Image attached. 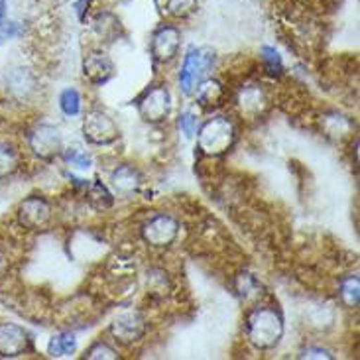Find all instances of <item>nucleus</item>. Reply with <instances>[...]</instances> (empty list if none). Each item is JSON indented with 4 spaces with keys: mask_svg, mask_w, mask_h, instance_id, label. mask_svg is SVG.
I'll list each match as a JSON object with an SVG mask.
<instances>
[{
    "mask_svg": "<svg viewBox=\"0 0 360 360\" xmlns=\"http://www.w3.org/2000/svg\"><path fill=\"white\" fill-rule=\"evenodd\" d=\"M283 315L272 305H254L244 319L246 341L256 351H272L283 339Z\"/></svg>",
    "mask_w": 360,
    "mask_h": 360,
    "instance_id": "nucleus-1",
    "label": "nucleus"
},
{
    "mask_svg": "<svg viewBox=\"0 0 360 360\" xmlns=\"http://www.w3.org/2000/svg\"><path fill=\"white\" fill-rule=\"evenodd\" d=\"M236 144V127L229 117L209 118L197 128V150L201 156L223 158Z\"/></svg>",
    "mask_w": 360,
    "mask_h": 360,
    "instance_id": "nucleus-2",
    "label": "nucleus"
},
{
    "mask_svg": "<svg viewBox=\"0 0 360 360\" xmlns=\"http://www.w3.org/2000/svg\"><path fill=\"white\" fill-rule=\"evenodd\" d=\"M214 53L211 49L203 48H189L185 53L184 63L177 75V83H179V91L184 95H193L197 85L207 79L209 69L213 68Z\"/></svg>",
    "mask_w": 360,
    "mask_h": 360,
    "instance_id": "nucleus-3",
    "label": "nucleus"
},
{
    "mask_svg": "<svg viewBox=\"0 0 360 360\" xmlns=\"http://www.w3.org/2000/svg\"><path fill=\"white\" fill-rule=\"evenodd\" d=\"M140 118L148 124H162L172 115V93L166 83H154L136 98Z\"/></svg>",
    "mask_w": 360,
    "mask_h": 360,
    "instance_id": "nucleus-4",
    "label": "nucleus"
},
{
    "mask_svg": "<svg viewBox=\"0 0 360 360\" xmlns=\"http://www.w3.org/2000/svg\"><path fill=\"white\" fill-rule=\"evenodd\" d=\"M30 152L41 162H51L63 152V136L61 130L49 122H38L30 128L26 134Z\"/></svg>",
    "mask_w": 360,
    "mask_h": 360,
    "instance_id": "nucleus-5",
    "label": "nucleus"
},
{
    "mask_svg": "<svg viewBox=\"0 0 360 360\" xmlns=\"http://www.w3.org/2000/svg\"><path fill=\"white\" fill-rule=\"evenodd\" d=\"M83 138L93 146H110L120 138V128L115 118L101 108H91L83 118Z\"/></svg>",
    "mask_w": 360,
    "mask_h": 360,
    "instance_id": "nucleus-6",
    "label": "nucleus"
},
{
    "mask_svg": "<svg viewBox=\"0 0 360 360\" xmlns=\"http://www.w3.org/2000/svg\"><path fill=\"white\" fill-rule=\"evenodd\" d=\"M140 236L152 248H169L179 236V223L172 214H152L140 226Z\"/></svg>",
    "mask_w": 360,
    "mask_h": 360,
    "instance_id": "nucleus-7",
    "label": "nucleus"
},
{
    "mask_svg": "<svg viewBox=\"0 0 360 360\" xmlns=\"http://www.w3.org/2000/svg\"><path fill=\"white\" fill-rule=\"evenodd\" d=\"M16 219H18L20 226L26 231H44L53 219V209L46 197L30 195L24 201H20L18 209H16Z\"/></svg>",
    "mask_w": 360,
    "mask_h": 360,
    "instance_id": "nucleus-8",
    "label": "nucleus"
},
{
    "mask_svg": "<svg viewBox=\"0 0 360 360\" xmlns=\"http://www.w3.org/2000/svg\"><path fill=\"white\" fill-rule=\"evenodd\" d=\"M146 319L138 311L120 313L115 321L110 323L108 333L112 335V339L124 347H130L134 342H140L146 337Z\"/></svg>",
    "mask_w": 360,
    "mask_h": 360,
    "instance_id": "nucleus-9",
    "label": "nucleus"
},
{
    "mask_svg": "<svg viewBox=\"0 0 360 360\" xmlns=\"http://www.w3.org/2000/svg\"><path fill=\"white\" fill-rule=\"evenodd\" d=\"M181 46V32L176 26H160L150 41V53L156 63L167 65L177 58Z\"/></svg>",
    "mask_w": 360,
    "mask_h": 360,
    "instance_id": "nucleus-10",
    "label": "nucleus"
},
{
    "mask_svg": "<svg viewBox=\"0 0 360 360\" xmlns=\"http://www.w3.org/2000/svg\"><path fill=\"white\" fill-rule=\"evenodd\" d=\"M268 95L262 89V85H244L238 89L236 97H234V105L238 115L246 120H254L266 115L268 110Z\"/></svg>",
    "mask_w": 360,
    "mask_h": 360,
    "instance_id": "nucleus-11",
    "label": "nucleus"
},
{
    "mask_svg": "<svg viewBox=\"0 0 360 360\" xmlns=\"http://www.w3.org/2000/svg\"><path fill=\"white\" fill-rule=\"evenodd\" d=\"M32 351L30 333L16 323H0V356L14 359Z\"/></svg>",
    "mask_w": 360,
    "mask_h": 360,
    "instance_id": "nucleus-12",
    "label": "nucleus"
},
{
    "mask_svg": "<svg viewBox=\"0 0 360 360\" xmlns=\"http://www.w3.org/2000/svg\"><path fill=\"white\" fill-rule=\"evenodd\" d=\"M81 71H83V77L87 79L91 85L103 87V85H107L108 81L115 77V63H112V59L108 58L105 51L93 49V51H89L87 56L83 58Z\"/></svg>",
    "mask_w": 360,
    "mask_h": 360,
    "instance_id": "nucleus-13",
    "label": "nucleus"
},
{
    "mask_svg": "<svg viewBox=\"0 0 360 360\" xmlns=\"http://www.w3.org/2000/svg\"><path fill=\"white\" fill-rule=\"evenodd\" d=\"M144 184V176L136 166L132 164H120L117 169H112L110 174V185L115 187V191L122 197H132L140 191V187Z\"/></svg>",
    "mask_w": 360,
    "mask_h": 360,
    "instance_id": "nucleus-14",
    "label": "nucleus"
},
{
    "mask_svg": "<svg viewBox=\"0 0 360 360\" xmlns=\"http://www.w3.org/2000/svg\"><path fill=\"white\" fill-rule=\"evenodd\" d=\"M226 97H229V91H226V87L219 79H205L195 89L197 105L203 110H217V108H221L226 103Z\"/></svg>",
    "mask_w": 360,
    "mask_h": 360,
    "instance_id": "nucleus-15",
    "label": "nucleus"
},
{
    "mask_svg": "<svg viewBox=\"0 0 360 360\" xmlns=\"http://www.w3.org/2000/svg\"><path fill=\"white\" fill-rule=\"evenodd\" d=\"M321 128L329 138L345 140V138L351 136L352 132H354L356 124L349 117L341 115V112H327V115L321 117Z\"/></svg>",
    "mask_w": 360,
    "mask_h": 360,
    "instance_id": "nucleus-16",
    "label": "nucleus"
},
{
    "mask_svg": "<svg viewBox=\"0 0 360 360\" xmlns=\"http://www.w3.org/2000/svg\"><path fill=\"white\" fill-rule=\"evenodd\" d=\"M6 91L14 98H26L34 91V79L24 69H14L6 75Z\"/></svg>",
    "mask_w": 360,
    "mask_h": 360,
    "instance_id": "nucleus-17",
    "label": "nucleus"
},
{
    "mask_svg": "<svg viewBox=\"0 0 360 360\" xmlns=\"http://www.w3.org/2000/svg\"><path fill=\"white\" fill-rule=\"evenodd\" d=\"M85 191H87L89 203L93 205L95 209H98V211L110 209L112 203H115V195L110 193V189H108L107 185L103 184L101 179L89 181V185L85 187Z\"/></svg>",
    "mask_w": 360,
    "mask_h": 360,
    "instance_id": "nucleus-18",
    "label": "nucleus"
},
{
    "mask_svg": "<svg viewBox=\"0 0 360 360\" xmlns=\"http://www.w3.org/2000/svg\"><path fill=\"white\" fill-rule=\"evenodd\" d=\"M77 349V339L73 333H59V335H53L49 339L48 345V354L53 356V359H61V356H71Z\"/></svg>",
    "mask_w": 360,
    "mask_h": 360,
    "instance_id": "nucleus-19",
    "label": "nucleus"
},
{
    "mask_svg": "<svg viewBox=\"0 0 360 360\" xmlns=\"http://www.w3.org/2000/svg\"><path fill=\"white\" fill-rule=\"evenodd\" d=\"M22 166L18 150L6 142H0V179L12 177Z\"/></svg>",
    "mask_w": 360,
    "mask_h": 360,
    "instance_id": "nucleus-20",
    "label": "nucleus"
},
{
    "mask_svg": "<svg viewBox=\"0 0 360 360\" xmlns=\"http://www.w3.org/2000/svg\"><path fill=\"white\" fill-rule=\"evenodd\" d=\"M260 290H262V285H260V282L254 278L252 274H236V278H234V293H236L240 300H244V302L256 300V297L260 295Z\"/></svg>",
    "mask_w": 360,
    "mask_h": 360,
    "instance_id": "nucleus-21",
    "label": "nucleus"
},
{
    "mask_svg": "<svg viewBox=\"0 0 360 360\" xmlns=\"http://www.w3.org/2000/svg\"><path fill=\"white\" fill-rule=\"evenodd\" d=\"M360 283L356 276L345 278L339 285V300L347 309H356L360 303Z\"/></svg>",
    "mask_w": 360,
    "mask_h": 360,
    "instance_id": "nucleus-22",
    "label": "nucleus"
},
{
    "mask_svg": "<svg viewBox=\"0 0 360 360\" xmlns=\"http://www.w3.org/2000/svg\"><path fill=\"white\" fill-rule=\"evenodd\" d=\"M158 6L174 18H187L197 10V0H158Z\"/></svg>",
    "mask_w": 360,
    "mask_h": 360,
    "instance_id": "nucleus-23",
    "label": "nucleus"
},
{
    "mask_svg": "<svg viewBox=\"0 0 360 360\" xmlns=\"http://www.w3.org/2000/svg\"><path fill=\"white\" fill-rule=\"evenodd\" d=\"M59 108L65 117H77L81 112V95L77 89L68 87L59 95Z\"/></svg>",
    "mask_w": 360,
    "mask_h": 360,
    "instance_id": "nucleus-24",
    "label": "nucleus"
},
{
    "mask_svg": "<svg viewBox=\"0 0 360 360\" xmlns=\"http://www.w3.org/2000/svg\"><path fill=\"white\" fill-rule=\"evenodd\" d=\"M61 158H63L65 166L75 167V169H81V172H85V169H89V167L93 166L91 156H89L85 150H81V148L77 146L65 148V150L61 152Z\"/></svg>",
    "mask_w": 360,
    "mask_h": 360,
    "instance_id": "nucleus-25",
    "label": "nucleus"
},
{
    "mask_svg": "<svg viewBox=\"0 0 360 360\" xmlns=\"http://www.w3.org/2000/svg\"><path fill=\"white\" fill-rule=\"evenodd\" d=\"M93 26H95L101 38H115L118 28H120V22L110 12H101L93 20Z\"/></svg>",
    "mask_w": 360,
    "mask_h": 360,
    "instance_id": "nucleus-26",
    "label": "nucleus"
},
{
    "mask_svg": "<svg viewBox=\"0 0 360 360\" xmlns=\"http://www.w3.org/2000/svg\"><path fill=\"white\" fill-rule=\"evenodd\" d=\"M260 59H262V65L266 69V73H270L272 77H280L283 73V61L280 58V53L270 46H264L260 49Z\"/></svg>",
    "mask_w": 360,
    "mask_h": 360,
    "instance_id": "nucleus-27",
    "label": "nucleus"
},
{
    "mask_svg": "<svg viewBox=\"0 0 360 360\" xmlns=\"http://www.w3.org/2000/svg\"><path fill=\"white\" fill-rule=\"evenodd\" d=\"M118 354L117 349H112L108 342L105 341H95L87 351H85V359L89 360H117Z\"/></svg>",
    "mask_w": 360,
    "mask_h": 360,
    "instance_id": "nucleus-28",
    "label": "nucleus"
},
{
    "mask_svg": "<svg viewBox=\"0 0 360 360\" xmlns=\"http://www.w3.org/2000/svg\"><path fill=\"white\" fill-rule=\"evenodd\" d=\"M177 127L181 130V134L185 138H193L197 134V128H199V120L195 117L193 112H181L179 118H177Z\"/></svg>",
    "mask_w": 360,
    "mask_h": 360,
    "instance_id": "nucleus-29",
    "label": "nucleus"
},
{
    "mask_svg": "<svg viewBox=\"0 0 360 360\" xmlns=\"http://www.w3.org/2000/svg\"><path fill=\"white\" fill-rule=\"evenodd\" d=\"M300 359H333V354L321 347H307L300 352Z\"/></svg>",
    "mask_w": 360,
    "mask_h": 360,
    "instance_id": "nucleus-30",
    "label": "nucleus"
},
{
    "mask_svg": "<svg viewBox=\"0 0 360 360\" xmlns=\"http://www.w3.org/2000/svg\"><path fill=\"white\" fill-rule=\"evenodd\" d=\"M93 0H75V12H77V18L83 22L85 16H87V10L91 6Z\"/></svg>",
    "mask_w": 360,
    "mask_h": 360,
    "instance_id": "nucleus-31",
    "label": "nucleus"
},
{
    "mask_svg": "<svg viewBox=\"0 0 360 360\" xmlns=\"http://www.w3.org/2000/svg\"><path fill=\"white\" fill-rule=\"evenodd\" d=\"M4 16H6V0H0V26L4 24Z\"/></svg>",
    "mask_w": 360,
    "mask_h": 360,
    "instance_id": "nucleus-32",
    "label": "nucleus"
}]
</instances>
